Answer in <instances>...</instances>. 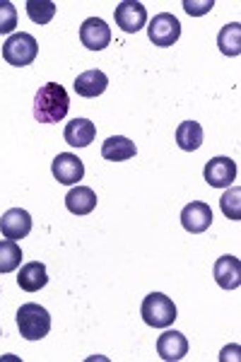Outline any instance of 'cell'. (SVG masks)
<instances>
[{
    "label": "cell",
    "mask_w": 241,
    "mask_h": 362,
    "mask_svg": "<svg viewBox=\"0 0 241 362\" xmlns=\"http://www.w3.org/2000/svg\"><path fill=\"white\" fill-rule=\"evenodd\" d=\"M70 109V97L66 87L58 83H46L39 87L37 97H34V116H37L39 124H58V121L66 119Z\"/></svg>",
    "instance_id": "obj_1"
},
{
    "label": "cell",
    "mask_w": 241,
    "mask_h": 362,
    "mask_svg": "<svg viewBox=\"0 0 241 362\" xmlns=\"http://www.w3.org/2000/svg\"><path fill=\"white\" fill-rule=\"evenodd\" d=\"M17 329L27 341H41L51 331V314L37 302H27L17 309Z\"/></svg>",
    "instance_id": "obj_2"
},
{
    "label": "cell",
    "mask_w": 241,
    "mask_h": 362,
    "mask_svg": "<svg viewBox=\"0 0 241 362\" xmlns=\"http://www.w3.org/2000/svg\"><path fill=\"white\" fill-rule=\"evenodd\" d=\"M140 314H143L145 324L152 326V329H167V326H172L176 321V305L167 295L150 293L143 300Z\"/></svg>",
    "instance_id": "obj_3"
},
{
    "label": "cell",
    "mask_w": 241,
    "mask_h": 362,
    "mask_svg": "<svg viewBox=\"0 0 241 362\" xmlns=\"http://www.w3.org/2000/svg\"><path fill=\"white\" fill-rule=\"evenodd\" d=\"M37 54H39L37 39L27 32H17L13 37L5 39V44H3V58L15 68L32 66Z\"/></svg>",
    "instance_id": "obj_4"
},
{
    "label": "cell",
    "mask_w": 241,
    "mask_h": 362,
    "mask_svg": "<svg viewBox=\"0 0 241 362\" xmlns=\"http://www.w3.org/2000/svg\"><path fill=\"white\" fill-rule=\"evenodd\" d=\"M148 37L155 46H174L181 37V22L176 20L172 13H160L152 17L150 27H148Z\"/></svg>",
    "instance_id": "obj_5"
},
{
    "label": "cell",
    "mask_w": 241,
    "mask_h": 362,
    "mask_svg": "<svg viewBox=\"0 0 241 362\" xmlns=\"http://www.w3.org/2000/svg\"><path fill=\"white\" fill-rule=\"evenodd\" d=\"M116 25H119L126 34H135L145 27L148 22V10H145L143 3H135V0H126V3L116 5L114 10Z\"/></svg>",
    "instance_id": "obj_6"
},
{
    "label": "cell",
    "mask_w": 241,
    "mask_h": 362,
    "mask_svg": "<svg viewBox=\"0 0 241 362\" xmlns=\"http://www.w3.org/2000/svg\"><path fill=\"white\" fill-rule=\"evenodd\" d=\"M213 220H215V215L208 203L193 201L181 210V225H184V230L191 232V235H201V232H205L210 225H213Z\"/></svg>",
    "instance_id": "obj_7"
},
{
    "label": "cell",
    "mask_w": 241,
    "mask_h": 362,
    "mask_svg": "<svg viewBox=\"0 0 241 362\" xmlns=\"http://www.w3.org/2000/svg\"><path fill=\"white\" fill-rule=\"evenodd\" d=\"M203 177L213 189L232 186V181L237 179V162H234L232 157H213V160L205 165Z\"/></svg>",
    "instance_id": "obj_8"
},
{
    "label": "cell",
    "mask_w": 241,
    "mask_h": 362,
    "mask_svg": "<svg viewBox=\"0 0 241 362\" xmlns=\"http://www.w3.org/2000/svg\"><path fill=\"white\" fill-rule=\"evenodd\" d=\"M0 232H3L5 239L20 242V239H25L29 232H32V215L22 208H10L8 213L0 218Z\"/></svg>",
    "instance_id": "obj_9"
},
{
    "label": "cell",
    "mask_w": 241,
    "mask_h": 362,
    "mask_svg": "<svg viewBox=\"0 0 241 362\" xmlns=\"http://www.w3.org/2000/svg\"><path fill=\"white\" fill-rule=\"evenodd\" d=\"M51 172H54L56 181H61V184H66V186H73L85 177V165H82V160L78 155L61 153L54 160V165H51Z\"/></svg>",
    "instance_id": "obj_10"
},
{
    "label": "cell",
    "mask_w": 241,
    "mask_h": 362,
    "mask_svg": "<svg viewBox=\"0 0 241 362\" xmlns=\"http://www.w3.org/2000/svg\"><path fill=\"white\" fill-rule=\"evenodd\" d=\"M80 42L90 51H102L111 44V29L99 17H90L80 27Z\"/></svg>",
    "instance_id": "obj_11"
},
{
    "label": "cell",
    "mask_w": 241,
    "mask_h": 362,
    "mask_svg": "<svg viewBox=\"0 0 241 362\" xmlns=\"http://www.w3.org/2000/svg\"><path fill=\"white\" fill-rule=\"evenodd\" d=\"M215 280L222 290H237L241 285V261L237 256H220L215 261Z\"/></svg>",
    "instance_id": "obj_12"
},
{
    "label": "cell",
    "mask_w": 241,
    "mask_h": 362,
    "mask_svg": "<svg viewBox=\"0 0 241 362\" xmlns=\"http://www.w3.org/2000/svg\"><path fill=\"white\" fill-rule=\"evenodd\" d=\"M107 87H109L107 73H102V70H97V68L85 70V73H80L78 78H75V92L85 99H94V97L104 95Z\"/></svg>",
    "instance_id": "obj_13"
},
{
    "label": "cell",
    "mask_w": 241,
    "mask_h": 362,
    "mask_svg": "<svg viewBox=\"0 0 241 362\" xmlns=\"http://www.w3.org/2000/svg\"><path fill=\"white\" fill-rule=\"evenodd\" d=\"M157 353H160L162 360H169V362L186 358V353H188L186 336L179 334V331H164V334L157 338Z\"/></svg>",
    "instance_id": "obj_14"
},
{
    "label": "cell",
    "mask_w": 241,
    "mask_h": 362,
    "mask_svg": "<svg viewBox=\"0 0 241 362\" xmlns=\"http://www.w3.org/2000/svg\"><path fill=\"white\" fill-rule=\"evenodd\" d=\"M94 136H97V126L92 124L90 119H75L70 121L63 131V138L70 148H87V145L94 143Z\"/></svg>",
    "instance_id": "obj_15"
},
{
    "label": "cell",
    "mask_w": 241,
    "mask_h": 362,
    "mask_svg": "<svg viewBox=\"0 0 241 362\" xmlns=\"http://www.w3.org/2000/svg\"><path fill=\"white\" fill-rule=\"evenodd\" d=\"M49 283V276H46V266L39 264V261H32V264H25L17 273V285H20L25 293H39L41 288H46Z\"/></svg>",
    "instance_id": "obj_16"
},
{
    "label": "cell",
    "mask_w": 241,
    "mask_h": 362,
    "mask_svg": "<svg viewBox=\"0 0 241 362\" xmlns=\"http://www.w3.org/2000/svg\"><path fill=\"white\" fill-rule=\"evenodd\" d=\"M66 206L73 215H90L97 208V194L90 186H75L66 196Z\"/></svg>",
    "instance_id": "obj_17"
},
{
    "label": "cell",
    "mask_w": 241,
    "mask_h": 362,
    "mask_svg": "<svg viewBox=\"0 0 241 362\" xmlns=\"http://www.w3.org/2000/svg\"><path fill=\"white\" fill-rule=\"evenodd\" d=\"M135 143H131L128 138L123 136H111L107 138V143L102 145V157L104 160H111V162H126L135 157Z\"/></svg>",
    "instance_id": "obj_18"
},
{
    "label": "cell",
    "mask_w": 241,
    "mask_h": 362,
    "mask_svg": "<svg viewBox=\"0 0 241 362\" xmlns=\"http://www.w3.org/2000/svg\"><path fill=\"white\" fill-rule=\"evenodd\" d=\"M176 143L186 153L198 150L203 145V126L198 121H184V124H179V128H176Z\"/></svg>",
    "instance_id": "obj_19"
},
{
    "label": "cell",
    "mask_w": 241,
    "mask_h": 362,
    "mask_svg": "<svg viewBox=\"0 0 241 362\" xmlns=\"http://www.w3.org/2000/svg\"><path fill=\"white\" fill-rule=\"evenodd\" d=\"M217 46L225 56H239L241 54V25L232 22V25L222 27L220 37H217Z\"/></svg>",
    "instance_id": "obj_20"
},
{
    "label": "cell",
    "mask_w": 241,
    "mask_h": 362,
    "mask_svg": "<svg viewBox=\"0 0 241 362\" xmlns=\"http://www.w3.org/2000/svg\"><path fill=\"white\" fill-rule=\"evenodd\" d=\"M22 264V249L13 239L0 242V273H13Z\"/></svg>",
    "instance_id": "obj_21"
},
{
    "label": "cell",
    "mask_w": 241,
    "mask_h": 362,
    "mask_svg": "<svg viewBox=\"0 0 241 362\" xmlns=\"http://www.w3.org/2000/svg\"><path fill=\"white\" fill-rule=\"evenodd\" d=\"M27 15L34 25H49L56 15L54 0H27Z\"/></svg>",
    "instance_id": "obj_22"
},
{
    "label": "cell",
    "mask_w": 241,
    "mask_h": 362,
    "mask_svg": "<svg viewBox=\"0 0 241 362\" xmlns=\"http://www.w3.org/2000/svg\"><path fill=\"white\" fill-rule=\"evenodd\" d=\"M220 208H222V213H225L229 220H234V223L241 220V189H239V186H232V189L222 196Z\"/></svg>",
    "instance_id": "obj_23"
},
{
    "label": "cell",
    "mask_w": 241,
    "mask_h": 362,
    "mask_svg": "<svg viewBox=\"0 0 241 362\" xmlns=\"http://www.w3.org/2000/svg\"><path fill=\"white\" fill-rule=\"evenodd\" d=\"M17 27V10L13 3L0 0V34H10Z\"/></svg>",
    "instance_id": "obj_24"
},
{
    "label": "cell",
    "mask_w": 241,
    "mask_h": 362,
    "mask_svg": "<svg viewBox=\"0 0 241 362\" xmlns=\"http://www.w3.org/2000/svg\"><path fill=\"white\" fill-rule=\"evenodd\" d=\"M215 8V0H184V10L191 17H201Z\"/></svg>",
    "instance_id": "obj_25"
},
{
    "label": "cell",
    "mask_w": 241,
    "mask_h": 362,
    "mask_svg": "<svg viewBox=\"0 0 241 362\" xmlns=\"http://www.w3.org/2000/svg\"><path fill=\"white\" fill-rule=\"evenodd\" d=\"M0 336H3V334H0Z\"/></svg>",
    "instance_id": "obj_26"
}]
</instances>
